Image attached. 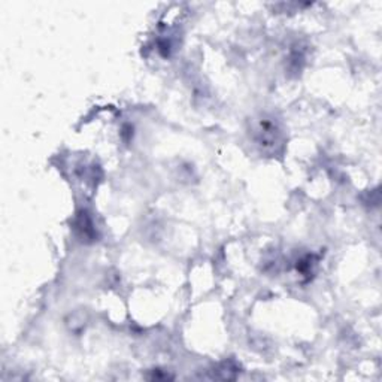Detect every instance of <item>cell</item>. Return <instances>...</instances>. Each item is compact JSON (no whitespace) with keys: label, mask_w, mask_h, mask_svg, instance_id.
Returning a JSON list of instances; mask_svg holds the SVG:
<instances>
[{"label":"cell","mask_w":382,"mask_h":382,"mask_svg":"<svg viewBox=\"0 0 382 382\" xmlns=\"http://www.w3.org/2000/svg\"><path fill=\"white\" fill-rule=\"evenodd\" d=\"M256 141L266 150L281 143V129L273 121V118H261L256 130Z\"/></svg>","instance_id":"cell-1"}]
</instances>
